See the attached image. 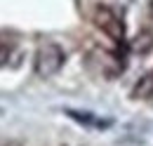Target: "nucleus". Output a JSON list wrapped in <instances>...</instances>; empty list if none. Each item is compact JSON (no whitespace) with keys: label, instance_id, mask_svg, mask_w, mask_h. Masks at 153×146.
I'll return each mask as SVG.
<instances>
[{"label":"nucleus","instance_id":"obj_1","mask_svg":"<svg viewBox=\"0 0 153 146\" xmlns=\"http://www.w3.org/2000/svg\"><path fill=\"white\" fill-rule=\"evenodd\" d=\"M66 61V52L59 42H42L38 50H36V57H33V71L38 78H52L61 71Z\"/></svg>","mask_w":153,"mask_h":146},{"label":"nucleus","instance_id":"obj_4","mask_svg":"<svg viewBox=\"0 0 153 146\" xmlns=\"http://www.w3.org/2000/svg\"><path fill=\"white\" fill-rule=\"evenodd\" d=\"M130 97H132V99H153V69L149 73H144V75L134 83Z\"/></svg>","mask_w":153,"mask_h":146},{"label":"nucleus","instance_id":"obj_3","mask_svg":"<svg viewBox=\"0 0 153 146\" xmlns=\"http://www.w3.org/2000/svg\"><path fill=\"white\" fill-rule=\"evenodd\" d=\"M66 115L68 118H73L76 123L80 125H87V127H111V120H104V118H99L94 113H87V111H76V109H66Z\"/></svg>","mask_w":153,"mask_h":146},{"label":"nucleus","instance_id":"obj_5","mask_svg":"<svg viewBox=\"0 0 153 146\" xmlns=\"http://www.w3.org/2000/svg\"><path fill=\"white\" fill-rule=\"evenodd\" d=\"M153 50V31H139L132 40V52L134 54H149Z\"/></svg>","mask_w":153,"mask_h":146},{"label":"nucleus","instance_id":"obj_2","mask_svg":"<svg viewBox=\"0 0 153 146\" xmlns=\"http://www.w3.org/2000/svg\"><path fill=\"white\" fill-rule=\"evenodd\" d=\"M92 21H94L97 28L101 33H106L113 42H123L125 40V21L120 19V14L115 10L106 7V5H97L94 12H92Z\"/></svg>","mask_w":153,"mask_h":146},{"label":"nucleus","instance_id":"obj_6","mask_svg":"<svg viewBox=\"0 0 153 146\" xmlns=\"http://www.w3.org/2000/svg\"><path fill=\"white\" fill-rule=\"evenodd\" d=\"M10 57H12V42H7V40L0 38V66H7Z\"/></svg>","mask_w":153,"mask_h":146},{"label":"nucleus","instance_id":"obj_7","mask_svg":"<svg viewBox=\"0 0 153 146\" xmlns=\"http://www.w3.org/2000/svg\"><path fill=\"white\" fill-rule=\"evenodd\" d=\"M149 14H151V17H153V0H151V2H149Z\"/></svg>","mask_w":153,"mask_h":146}]
</instances>
